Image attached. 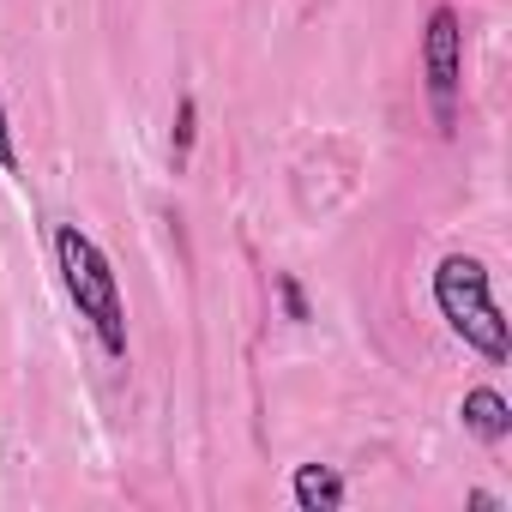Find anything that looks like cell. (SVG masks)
I'll return each instance as SVG.
<instances>
[{"label":"cell","instance_id":"cell-1","mask_svg":"<svg viewBox=\"0 0 512 512\" xmlns=\"http://www.w3.org/2000/svg\"><path fill=\"white\" fill-rule=\"evenodd\" d=\"M55 260H61V278L79 302V314L97 326L103 350L109 356H127V314H121V296H115V272L97 253V241L85 229H61L55 235Z\"/></svg>","mask_w":512,"mask_h":512},{"label":"cell","instance_id":"cell-2","mask_svg":"<svg viewBox=\"0 0 512 512\" xmlns=\"http://www.w3.org/2000/svg\"><path fill=\"white\" fill-rule=\"evenodd\" d=\"M434 302H440V314L452 320V332L464 338V344H476L488 362H506V320H500V308L488 302V272H482V260H464V253H452V260L434 272Z\"/></svg>","mask_w":512,"mask_h":512},{"label":"cell","instance_id":"cell-3","mask_svg":"<svg viewBox=\"0 0 512 512\" xmlns=\"http://www.w3.org/2000/svg\"><path fill=\"white\" fill-rule=\"evenodd\" d=\"M422 61H428V97H434V121L452 133V121H458V13H452V7H440V13L428 19Z\"/></svg>","mask_w":512,"mask_h":512},{"label":"cell","instance_id":"cell-4","mask_svg":"<svg viewBox=\"0 0 512 512\" xmlns=\"http://www.w3.org/2000/svg\"><path fill=\"white\" fill-rule=\"evenodd\" d=\"M296 500H302L308 512H338V500H344L338 470H326V464H302V470H296Z\"/></svg>","mask_w":512,"mask_h":512},{"label":"cell","instance_id":"cell-5","mask_svg":"<svg viewBox=\"0 0 512 512\" xmlns=\"http://www.w3.org/2000/svg\"><path fill=\"white\" fill-rule=\"evenodd\" d=\"M464 422H470L482 440H500V434L512 428V410H506L500 392H470V398H464Z\"/></svg>","mask_w":512,"mask_h":512},{"label":"cell","instance_id":"cell-6","mask_svg":"<svg viewBox=\"0 0 512 512\" xmlns=\"http://www.w3.org/2000/svg\"><path fill=\"white\" fill-rule=\"evenodd\" d=\"M0 169H19V151H13V133H7V109H0Z\"/></svg>","mask_w":512,"mask_h":512},{"label":"cell","instance_id":"cell-7","mask_svg":"<svg viewBox=\"0 0 512 512\" xmlns=\"http://www.w3.org/2000/svg\"><path fill=\"white\" fill-rule=\"evenodd\" d=\"M284 308H290V314H296V320H302V314H308V308H302V290H296V284H284Z\"/></svg>","mask_w":512,"mask_h":512}]
</instances>
